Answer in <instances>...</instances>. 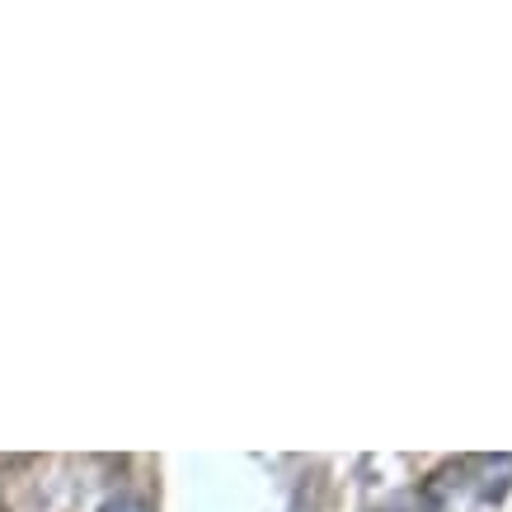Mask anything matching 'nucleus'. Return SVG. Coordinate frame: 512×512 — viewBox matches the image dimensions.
Wrapping results in <instances>:
<instances>
[{
  "mask_svg": "<svg viewBox=\"0 0 512 512\" xmlns=\"http://www.w3.org/2000/svg\"><path fill=\"white\" fill-rule=\"evenodd\" d=\"M99 512H156L141 494H113L99 503Z\"/></svg>",
  "mask_w": 512,
  "mask_h": 512,
  "instance_id": "nucleus-1",
  "label": "nucleus"
}]
</instances>
